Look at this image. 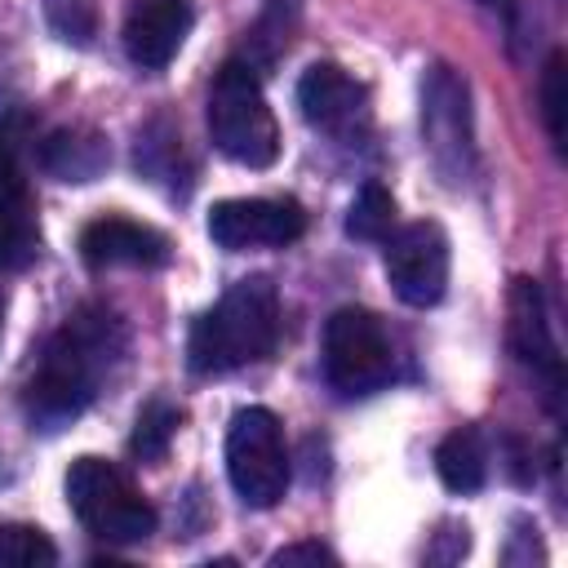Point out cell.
Returning a JSON list of instances; mask_svg holds the SVG:
<instances>
[{
  "instance_id": "6da1fadb",
  "label": "cell",
  "mask_w": 568,
  "mask_h": 568,
  "mask_svg": "<svg viewBox=\"0 0 568 568\" xmlns=\"http://www.w3.org/2000/svg\"><path fill=\"white\" fill-rule=\"evenodd\" d=\"M124 355V328L111 311H75L53 337L49 346L40 351L31 377H27V390H22V404H27V417L40 422L44 430H58L62 422L80 417L106 368Z\"/></svg>"
},
{
  "instance_id": "7a4b0ae2",
  "label": "cell",
  "mask_w": 568,
  "mask_h": 568,
  "mask_svg": "<svg viewBox=\"0 0 568 568\" xmlns=\"http://www.w3.org/2000/svg\"><path fill=\"white\" fill-rule=\"evenodd\" d=\"M280 342V293L266 275L235 280L195 324H191V368L200 377L235 373L244 364H257Z\"/></svg>"
},
{
  "instance_id": "3957f363",
  "label": "cell",
  "mask_w": 568,
  "mask_h": 568,
  "mask_svg": "<svg viewBox=\"0 0 568 568\" xmlns=\"http://www.w3.org/2000/svg\"><path fill=\"white\" fill-rule=\"evenodd\" d=\"M209 138L213 146L244 164V169H271L280 155V124L266 106V93L257 84V71L248 62H226L213 75L209 89Z\"/></svg>"
},
{
  "instance_id": "277c9868",
  "label": "cell",
  "mask_w": 568,
  "mask_h": 568,
  "mask_svg": "<svg viewBox=\"0 0 568 568\" xmlns=\"http://www.w3.org/2000/svg\"><path fill=\"white\" fill-rule=\"evenodd\" d=\"M62 488H67V506L75 510V519L102 541L129 546L155 532V506L129 484L124 470H115L102 457H75Z\"/></svg>"
},
{
  "instance_id": "5b68a950",
  "label": "cell",
  "mask_w": 568,
  "mask_h": 568,
  "mask_svg": "<svg viewBox=\"0 0 568 568\" xmlns=\"http://www.w3.org/2000/svg\"><path fill=\"white\" fill-rule=\"evenodd\" d=\"M324 377L342 395H373L395 377L386 324L364 306H342L324 324Z\"/></svg>"
},
{
  "instance_id": "8992f818",
  "label": "cell",
  "mask_w": 568,
  "mask_h": 568,
  "mask_svg": "<svg viewBox=\"0 0 568 568\" xmlns=\"http://www.w3.org/2000/svg\"><path fill=\"white\" fill-rule=\"evenodd\" d=\"M226 475L244 506L271 510L288 493L284 430L271 408H240L226 430Z\"/></svg>"
},
{
  "instance_id": "52a82bcc",
  "label": "cell",
  "mask_w": 568,
  "mask_h": 568,
  "mask_svg": "<svg viewBox=\"0 0 568 568\" xmlns=\"http://www.w3.org/2000/svg\"><path fill=\"white\" fill-rule=\"evenodd\" d=\"M422 138L430 151V164L444 182L462 186L475 173V124H470V89L466 80L435 62L422 80Z\"/></svg>"
},
{
  "instance_id": "ba28073f",
  "label": "cell",
  "mask_w": 568,
  "mask_h": 568,
  "mask_svg": "<svg viewBox=\"0 0 568 568\" xmlns=\"http://www.w3.org/2000/svg\"><path fill=\"white\" fill-rule=\"evenodd\" d=\"M386 280L404 306H435L448 288V235L439 222L395 226L386 240Z\"/></svg>"
},
{
  "instance_id": "9c48e42d",
  "label": "cell",
  "mask_w": 568,
  "mask_h": 568,
  "mask_svg": "<svg viewBox=\"0 0 568 568\" xmlns=\"http://www.w3.org/2000/svg\"><path fill=\"white\" fill-rule=\"evenodd\" d=\"M306 213L297 200H262V195H240V200H217L209 209V235L217 248L244 253V248H284L302 240Z\"/></svg>"
},
{
  "instance_id": "30bf717a",
  "label": "cell",
  "mask_w": 568,
  "mask_h": 568,
  "mask_svg": "<svg viewBox=\"0 0 568 568\" xmlns=\"http://www.w3.org/2000/svg\"><path fill=\"white\" fill-rule=\"evenodd\" d=\"M297 106L311 129L328 138H359L368 129V89L337 62H311L297 80Z\"/></svg>"
},
{
  "instance_id": "8fae6325",
  "label": "cell",
  "mask_w": 568,
  "mask_h": 568,
  "mask_svg": "<svg viewBox=\"0 0 568 568\" xmlns=\"http://www.w3.org/2000/svg\"><path fill=\"white\" fill-rule=\"evenodd\" d=\"M40 257V209L18 160L13 129H0V271H22Z\"/></svg>"
},
{
  "instance_id": "7c38bea8",
  "label": "cell",
  "mask_w": 568,
  "mask_h": 568,
  "mask_svg": "<svg viewBox=\"0 0 568 568\" xmlns=\"http://www.w3.org/2000/svg\"><path fill=\"white\" fill-rule=\"evenodd\" d=\"M506 342L515 351V359L546 386V399L555 404L564 390V359H559V342L550 333L546 320V302L541 288L532 280H515L510 288V324H506Z\"/></svg>"
},
{
  "instance_id": "4fadbf2b",
  "label": "cell",
  "mask_w": 568,
  "mask_h": 568,
  "mask_svg": "<svg viewBox=\"0 0 568 568\" xmlns=\"http://www.w3.org/2000/svg\"><path fill=\"white\" fill-rule=\"evenodd\" d=\"M80 257L93 271H115V266H133V271H155L173 257V244L164 231L133 222V217H98L80 231Z\"/></svg>"
},
{
  "instance_id": "5bb4252c",
  "label": "cell",
  "mask_w": 568,
  "mask_h": 568,
  "mask_svg": "<svg viewBox=\"0 0 568 568\" xmlns=\"http://www.w3.org/2000/svg\"><path fill=\"white\" fill-rule=\"evenodd\" d=\"M191 0H133L124 13V53L142 71H164L191 36Z\"/></svg>"
},
{
  "instance_id": "9a60e30c",
  "label": "cell",
  "mask_w": 568,
  "mask_h": 568,
  "mask_svg": "<svg viewBox=\"0 0 568 568\" xmlns=\"http://www.w3.org/2000/svg\"><path fill=\"white\" fill-rule=\"evenodd\" d=\"M36 160H40V169L53 173L58 182H93V178L111 164V146H106L102 133L71 124V129H53V133L40 142V155H36Z\"/></svg>"
},
{
  "instance_id": "2e32d148",
  "label": "cell",
  "mask_w": 568,
  "mask_h": 568,
  "mask_svg": "<svg viewBox=\"0 0 568 568\" xmlns=\"http://www.w3.org/2000/svg\"><path fill=\"white\" fill-rule=\"evenodd\" d=\"M435 470L448 493H479L488 479V448L475 426H457L435 448Z\"/></svg>"
},
{
  "instance_id": "e0dca14e",
  "label": "cell",
  "mask_w": 568,
  "mask_h": 568,
  "mask_svg": "<svg viewBox=\"0 0 568 568\" xmlns=\"http://www.w3.org/2000/svg\"><path fill=\"white\" fill-rule=\"evenodd\" d=\"M390 231H395V195L382 182H364L359 195L346 209V235L368 240V244H382Z\"/></svg>"
},
{
  "instance_id": "ac0fdd59",
  "label": "cell",
  "mask_w": 568,
  "mask_h": 568,
  "mask_svg": "<svg viewBox=\"0 0 568 568\" xmlns=\"http://www.w3.org/2000/svg\"><path fill=\"white\" fill-rule=\"evenodd\" d=\"M178 426H182V413H178L169 399H151V404H142V413H138V422H133L129 448H133L142 462H160V457L169 453Z\"/></svg>"
},
{
  "instance_id": "d6986e66",
  "label": "cell",
  "mask_w": 568,
  "mask_h": 568,
  "mask_svg": "<svg viewBox=\"0 0 568 568\" xmlns=\"http://www.w3.org/2000/svg\"><path fill=\"white\" fill-rule=\"evenodd\" d=\"M541 124H546L555 151H564V138H568V62H564V53H550L546 71H541Z\"/></svg>"
},
{
  "instance_id": "ffe728a7",
  "label": "cell",
  "mask_w": 568,
  "mask_h": 568,
  "mask_svg": "<svg viewBox=\"0 0 568 568\" xmlns=\"http://www.w3.org/2000/svg\"><path fill=\"white\" fill-rule=\"evenodd\" d=\"M53 559H58V550L40 528L0 524V568H44Z\"/></svg>"
},
{
  "instance_id": "44dd1931",
  "label": "cell",
  "mask_w": 568,
  "mask_h": 568,
  "mask_svg": "<svg viewBox=\"0 0 568 568\" xmlns=\"http://www.w3.org/2000/svg\"><path fill=\"white\" fill-rule=\"evenodd\" d=\"M44 22H49V31L58 40H67L75 49L93 44V36H98V9H93V0H44Z\"/></svg>"
},
{
  "instance_id": "7402d4cb",
  "label": "cell",
  "mask_w": 568,
  "mask_h": 568,
  "mask_svg": "<svg viewBox=\"0 0 568 568\" xmlns=\"http://www.w3.org/2000/svg\"><path fill=\"white\" fill-rule=\"evenodd\" d=\"M271 564H275V568H284V564H337V555H333V550H324L320 541H297V546L275 550V555H271Z\"/></svg>"
},
{
  "instance_id": "603a6c76",
  "label": "cell",
  "mask_w": 568,
  "mask_h": 568,
  "mask_svg": "<svg viewBox=\"0 0 568 568\" xmlns=\"http://www.w3.org/2000/svg\"><path fill=\"white\" fill-rule=\"evenodd\" d=\"M479 4H488V9H506V13L515 9V0H479Z\"/></svg>"
},
{
  "instance_id": "cb8c5ba5",
  "label": "cell",
  "mask_w": 568,
  "mask_h": 568,
  "mask_svg": "<svg viewBox=\"0 0 568 568\" xmlns=\"http://www.w3.org/2000/svg\"><path fill=\"white\" fill-rule=\"evenodd\" d=\"M0 333H4V297H0Z\"/></svg>"
}]
</instances>
